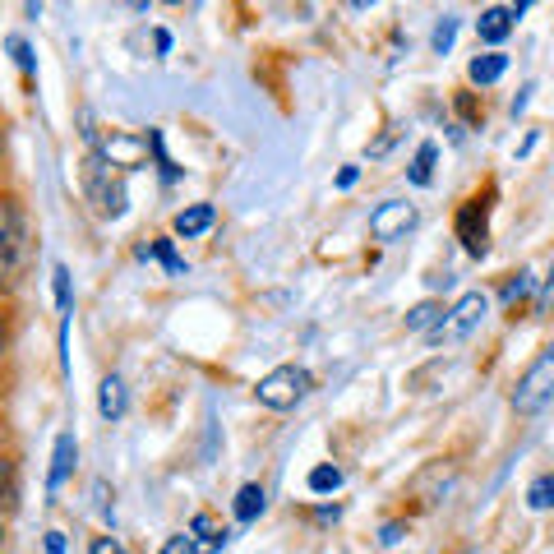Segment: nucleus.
Returning <instances> with one entry per match:
<instances>
[{
  "label": "nucleus",
  "mask_w": 554,
  "mask_h": 554,
  "mask_svg": "<svg viewBox=\"0 0 554 554\" xmlns=\"http://www.w3.org/2000/svg\"><path fill=\"white\" fill-rule=\"evenodd\" d=\"M416 227V208L402 204V199H388L370 213V236L374 241H402L407 231Z\"/></svg>",
  "instance_id": "obj_5"
},
{
  "label": "nucleus",
  "mask_w": 554,
  "mask_h": 554,
  "mask_svg": "<svg viewBox=\"0 0 554 554\" xmlns=\"http://www.w3.org/2000/svg\"><path fill=\"white\" fill-rule=\"evenodd\" d=\"M434 162H439V148H434V144H421V148H416V157H411L407 181H411V185H430V181H434Z\"/></svg>",
  "instance_id": "obj_16"
},
{
  "label": "nucleus",
  "mask_w": 554,
  "mask_h": 554,
  "mask_svg": "<svg viewBox=\"0 0 554 554\" xmlns=\"http://www.w3.org/2000/svg\"><path fill=\"white\" fill-rule=\"evenodd\" d=\"M402 536H407V522H384V527H379V545H384V550H393Z\"/></svg>",
  "instance_id": "obj_25"
},
{
  "label": "nucleus",
  "mask_w": 554,
  "mask_h": 554,
  "mask_svg": "<svg viewBox=\"0 0 554 554\" xmlns=\"http://www.w3.org/2000/svg\"><path fill=\"white\" fill-rule=\"evenodd\" d=\"M356 176H361V171H356V167H342V176H338V190H351V185H356Z\"/></svg>",
  "instance_id": "obj_29"
},
{
  "label": "nucleus",
  "mask_w": 554,
  "mask_h": 554,
  "mask_svg": "<svg viewBox=\"0 0 554 554\" xmlns=\"http://www.w3.org/2000/svg\"><path fill=\"white\" fill-rule=\"evenodd\" d=\"M97 411H102V421H121L125 411H130V388H125L121 374H107L102 388H97Z\"/></svg>",
  "instance_id": "obj_8"
},
{
  "label": "nucleus",
  "mask_w": 554,
  "mask_h": 554,
  "mask_svg": "<svg viewBox=\"0 0 554 554\" xmlns=\"http://www.w3.org/2000/svg\"><path fill=\"white\" fill-rule=\"evenodd\" d=\"M24 250H28V227H24V213L14 199H0V282H10L24 264Z\"/></svg>",
  "instance_id": "obj_3"
},
{
  "label": "nucleus",
  "mask_w": 554,
  "mask_h": 554,
  "mask_svg": "<svg viewBox=\"0 0 554 554\" xmlns=\"http://www.w3.org/2000/svg\"><path fill=\"white\" fill-rule=\"evenodd\" d=\"M88 554H130L121 545V536H93V541H88Z\"/></svg>",
  "instance_id": "obj_23"
},
{
  "label": "nucleus",
  "mask_w": 554,
  "mask_h": 554,
  "mask_svg": "<svg viewBox=\"0 0 554 554\" xmlns=\"http://www.w3.org/2000/svg\"><path fill=\"white\" fill-rule=\"evenodd\" d=\"M47 554H65V531H47Z\"/></svg>",
  "instance_id": "obj_28"
},
{
  "label": "nucleus",
  "mask_w": 554,
  "mask_h": 554,
  "mask_svg": "<svg viewBox=\"0 0 554 554\" xmlns=\"http://www.w3.org/2000/svg\"><path fill=\"white\" fill-rule=\"evenodd\" d=\"M74 462H79V439L65 430L61 439H56V453H51V471H47V490H51V494L65 485V476L74 471Z\"/></svg>",
  "instance_id": "obj_9"
},
{
  "label": "nucleus",
  "mask_w": 554,
  "mask_h": 554,
  "mask_svg": "<svg viewBox=\"0 0 554 554\" xmlns=\"http://www.w3.org/2000/svg\"><path fill=\"white\" fill-rule=\"evenodd\" d=\"M0 356H5V324H0Z\"/></svg>",
  "instance_id": "obj_30"
},
{
  "label": "nucleus",
  "mask_w": 554,
  "mask_h": 554,
  "mask_svg": "<svg viewBox=\"0 0 554 554\" xmlns=\"http://www.w3.org/2000/svg\"><path fill=\"white\" fill-rule=\"evenodd\" d=\"M305 393H310V374H305L301 365H277V370H268L264 379L254 384V398L268 411H291Z\"/></svg>",
  "instance_id": "obj_2"
},
{
  "label": "nucleus",
  "mask_w": 554,
  "mask_h": 554,
  "mask_svg": "<svg viewBox=\"0 0 554 554\" xmlns=\"http://www.w3.org/2000/svg\"><path fill=\"white\" fill-rule=\"evenodd\" d=\"M508 74V56L504 51H481V56H476V61L467 65V79L471 84H499V79H504Z\"/></svg>",
  "instance_id": "obj_13"
},
{
  "label": "nucleus",
  "mask_w": 554,
  "mask_h": 554,
  "mask_svg": "<svg viewBox=\"0 0 554 554\" xmlns=\"http://www.w3.org/2000/svg\"><path fill=\"white\" fill-rule=\"evenodd\" d=\"M458 241L471 259H481L490 250V227H485V199H467L458 208Z\"/></svg>",
  "instance_id": "obj_6"
},
{
  "label": "nucleus",
  "mask_w": 554,
  "mask_h": 554,
  "mask_svg": "<svg viewBox=\"0 0 554 554\" xmlns=\"http://www.w3.org/2000/svg\"><path fill=\"white\" fill-rule=\"evenodd\" d=\"M485 314H490V296H485V291H467V296H462V301L444 314V324L434 328L430 338L434 342H458V338H467L471 328L481 324Z\"/></svg>",
  "instance_id": "obj_4"
},
{
  "label": "nucleus",
  "mask_w": 554,
  "mask_h": 554,
  "mask_svg": "<svg viewBox=\"0 0 554 554\" xmlns=\"http://www.w3.org/2000/svg\"><path fill=\"white\" fill-rule=\"evenodd\" d=\"M522 14H527V5H490V10H481V19H476V37H481L485 47H499V42H508V33L518 28Z\"/></svg>",
  "instance_id": "obj_7"
},
{
  "label": "nucleus",
  "mask_w": 554,
  "mask_h": 554,
  "mask_svg": "<svg viewBox=\"0 0 554 554\" xmlns=\"http://www.w3.org/2000/svg\"><path fill=\"white\" fill-rule=\"evenodd\" d=\"M236 522H245V527H250V522H259V513H264L268 508V494H264V485H241V490H236Z\"/></svg>",
  "instance_id": "obj_14"
},
{
  "label": "nucleus",
  "mask_w": 554,
  "mask_h": 554,
  "mask_svg": "<svg viewBox=\"0 0 554 554\" xmlns=\"http://www.w3.org/2000/svg\"><path fill=\"white\" fill-rule=\"evenodd\" d=\"M213 222H217V208L213 204H190V208H181V213H176V222H171V227H176V236L194 241V236H204Z\"/></svg>",
  "instance_id": "obj_12"
},
{
  "label": "nucleus",
  "mask_w": 554,
  "mask_h": 554,
  "mask_svg": "<svg viewBox=\"0 0 554 554\" xmlns=\"http://www.w3.org/2000/svg\"><path fill=\"white\" fill-rule=\"evenodd\" d=\"M222 545H227V527H217L208 513H199L190 522V554H217Z\"/></svg>",
  "instance_id": "obj_11"
},
{
  "label": "nucleus",
  "mask_w": 554,
  "mask_h": 554,
  "mask_svg": "<svg viewBox=\"0 0 554 554\" xmlns=\"http://www.w3.org/2000/svg\"><path fill=\"white\" fill-rule=\"evenodd\" d=\"M527 508H536V513L554 508V471H545V476H536V481L527 485Z\"/></svg>",
  "instance_id": "obj_17"
},
{
  "label": "nucleus",
  "mask_w": 554,
  "mask_h": 554,
  "mask_svg": "<svg viewBox=\"0 0 554 554\" xmlns=\"http://www.w3.org/2000/svg\"><path fill=\"white\" fill-rule=\"evenodd\" d=\"M310 490H314V494H333V490H342V471L333 467V462H319V467L310 471Z\"/></svg>",
  "instance_id": "obj_18"
},
{
  "label": "nucleus",
  "mask_w": 554,
  "mask_h": 554,
  "mask_svg": "<svg viewBox=\"0 0 554 554\" xmlns=\"http://www.w3.org/2000/svg\"><path fill=\"white\" fill-rule=\"evenodd\" d=\"M444 305H439V301H421V305H411V310H407V328H411V333H434V328H439V324H444Z\"/></svg>",
  "instance_id": "obj_15"
},
{
  "label": "nucleus",
  "mask_w": 554,
  "mask_h": 554,
  "mask_svg": "<svg viewBox=\"0 0 554 554\" xmlns=\"http://www.w3.org/2000/svg\"><path fill=\"white\" fill-rule=\"evenodd\" d=\"M102 157H107L111 167L134 171L144 162V139H134V134H111L107 144H102Z\"/></svg>",
  "instance_id": "obj_10"
},
{
  "label": "nucleus",
  "mask_w": 554,
  "mask_h": 554,
  "mask_svg": "<svg viewBox=\"0 0 554 554\" xmlns=\"http://www.w3.org/2000/svg\"><path fill=\"white\" fill-rule=\"evenodd\" d=\"M550 305H554V264H550V277H545L541 296H536V310H550Z\"/></svg>",
  "instance_id": "obj_27"
},
{
  "label": "nucleus",
  "mask_w": 554,
  "mask_h": 554,
  "mask_svg": "<svg viewBox=\"0 0 554 554\" xmlns=\"http://www.w3.org/2000/svg\"><path fill=\"white\" fill-rule=\"evenodd\" d=\"M162 554H190V531H176V536H167Z\"/></svg>",
  "instance_id": "obj_26"
},
{
  "label": "nucleus",
  "mask_w": 554,
  "mask_h": 554,
  "mask_svg": "<svg viewBox=\"0 0 554 554\" xmlns=\"http://www.w3.org/2000/svg\"><path fill=\"white\" fill-rule=\"evenodd\" d=\"M550 402H554V342L527 365V370H522L518 388H513V411L531 416V411L550 407Z\"/></svg>",
  "instance_id": "obj_1"
},
{
  "label": "nucleus",
  "mask_w": 554,
  "mask_h": 554,
  "mask_svg": "<svg viewBox=\"0 0 554 554\" xmlns=\"http://www.w3.org/2000/svg\"><path fill=\"white\" fill-rule=\"evenodd\" d=\"M453 37H458V14H444L439 24H434V37H430V47L439 51V56H448L453 51Z\"/></svg>",
  "instance_id": "obj_19"
},
{
  "label": "nucleus",
  "mask_w": 554,
  "mask_h": 554,
  "mask_svg": "<svg viewBox=\"0 0 554 554\" xmlns=\"http://www.w3.org/2000/svg\"><path fill=\"white\" fill-rule=\"evenodd\" d=\"M51 277H56V305H61V314L70 319V268L56 264V273H51Z\"/></svg>",
  "instance_id": "obj_21"
},
{
  "label": "nucleus",
  "mask_w": 554,
  "mask_h": 554,
  "mask_svg": "<svg viewBox=\"0 0 554 554\" xmlns=\"http://www.w3.org/2000/svg\"><path fill=\"white\" fill-rule=\"evenodd\" d=\"M531 287H536V277H531L527 268H522V273H518V282H508V287H504V305H518Z\"/></svg>",
  "instance_id": "obj_22"
},
{
  "label": "nucleus",
  "mask_w": 554,
  "mask_h": 554,
  "mask_svg": "<svg viewBox=\"0 0 554 554\" xmlns=\"http://www.w3.org/2000/svg\"><path fill=\"white\" fill-rule=\"evenodd\" d=\"M10 51H14V61H19V70L33 74V47H28L24 37H10Z\"/></svg>",
  "instance_id": "obj_24"
},
{
  "label": "nucleus",
  "mask_w": 554,
  "mask_h": 554,
  "mask_svg": "<svg viewBox=\"0 0 554 554\" xmlns=\"http://www.w3.org/2000/svg\"><path fill=\"white\" fill-rule=\"evenodd\" d=\"M0 550H5V527H0Z\"/></svg>",
  "instance_id": "obj_31"
},
{
  "label": "nucleus",
  "mask_w": 554,
  "mask_h": 554,
  "mask_svg": "<svg viewBox=\"0 0 554 554\" xmlns=\"http://www.w3.org/2000/svg\"><path fill=\"white\" fill-rule=\"evenodd\" d=\"M139 254H144V259H148V254H153V259H162V264H167V273H171V277H181V273H185V264H181V254L171 250V241H157V245H153V250H139Z\"/></svg>",
  "instance_id": "obj_20"
}]
</instances>
